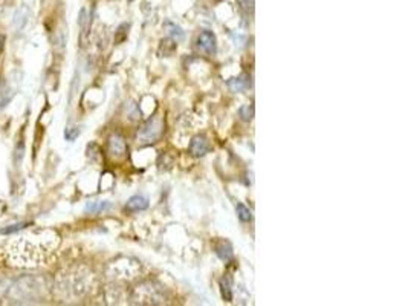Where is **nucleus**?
Segmentation results:
<instances>
[{"mask_svg":"<svg viewBox=\"0 0 408 306\" xmlns=\"http://www.w3.org/2000/svg\"><path fill=\"white\" fill-rule=\"evenodd\" d=\"M250 86H251V81L248 80V75H240V77L228 80V88L232 92H244Z\"/></svg>","mask_w":408,"mask_h":306,"instance_id":"7","label":"nucleus"},{"mask_svg":"<svg viewBox=\"0 0 408 306\" xmlns=\"http://www.w3.org/2000/svg\"><path fill=\"white\" fill-rule=\"evenodd\" d=\"M220 291H222V297L226 301L232 300V279L230 275H225L220 279Z\"/></svg>","mask_w":408,"mask_h":306,"instance_id":"10","label":"nucleus"},{"mask_svg":"<svg viewBox=\"0 0 408 306\" xmlns=\"http://www.w3.org/2000/svg\"><path fill=\"white\" fill-rule=\"evenodd\" d=\"M216 254H217V257H219L220 260H224V262L231 260L232 254H234L232 245L228 240H220L219 243L216 245Z\"/></svg>","mask_w":408,"mask_h":306,"instance_id":"8","label":"nucleus"},{"mask_svg":"<svg viewBox=\"0 0 408 306\" xmlns=\"http://www.w3.org/2000/svg\"><path fill=\"white\" fill-rule=\"evenodd\" d=\"M198 49L205 55H214L217 52V40L212 31H202L198 37Z\"/></svg>","mask_w":408,"mask_h":306,"instance_id":"3","label":"nucleus"},{"mask_svg":"<svg viewBox=\"0 0 408 306\" xmlns=\"http://www.w3.org/2000/svg\"><path fill=\"white\" fill-rule=\"evenodd\" d=\"M31 225V222H17V224H11L8 227H4V228H0V234H14L17 231H22L24 230L26 227H30Z\"/></svg>","mask_w":408,"mask_h":306,"instance_id":"12","label":"nucleus"},{"mask_svg":"<svg viewBox=\"0 0 408 306\" xmlns=\"http://www.w3.org/2000/svg\"><path fill=\"white\" fill-rule=\"evenodd\" d=\"M127 150V144H126V140L118 135V133H114L110 138H108V153L112 156H122Z\"/></svg>","mask_w":408,"mask_h":306,"instance_id":"5","label":"nucleus"},{"mask_svg":"<svg viewBox=\"0 0 408 306\" xmlns=\"http://www.w3.org/2000/svg\"><path fill=\"white\" fill-rule=\"evenodd\" d=\"M128 28H130L128 23H122V25L118 28V31H116V39H115L116 43H121V42H124V40L127 39L128 31H126V30H128Z\"/></svg>","mask_w":408,"mask_h":306,"instance_id":"16","label":"nucleus"},{"mask_svg":"<svg viewBox=\"0 0 408 306\" xmlns=\"http://www.w3.org/2000/svg\"><path fill=\"white\" fill-rule=\"evenodd\" d=\"M238 114H240V117H242V120H243V121H251V120H252V117H254V107H252V106H250V104H246V106H242V107H240V110H238Z\"/></svg>","mask_w":408,"mask_h":306,"instance_id":"14","label":"nucleus"},{"mask_svg":"<svg viewBox=\"0 0 408 306\" xmlns=\"http://www.w3.org/2000/svg\"><path fill=\"white\" fill-rule=\"evenodd\" d=\"M148 198L142 196V194H134V196H132L127 204H126V211L128 213H138V211H144L148 208Z\"/></svg>","mask_w":408,"mask_h":306,"instance_id":"6","label":"nucleus"},{"mask_svg":"<svg viewBox=\"0 0 408 306\" xmlns=\"http://www.w3.org/2000/svg\"><path fill=\"white\" fill-rule=\"evenodd\" d=\"M130 2H132V0H130Z\"/></svg>","mask_w":408,"mask_h":306,"instance_id":"19","label":"nucleus"},{"mask_svg":"<svg viewBox=\"0 0 408 306\" xmlns=\"http://www.w3.org/2000/svg\"><path fill=\"white\" fill-rule=\"evenodd\" d=\"M4 46H5V36L0 34V52L4 51Z\"/></svg>","mask_w":408,"mask_h":306,"instance_id":"18","label":"nucleus"},{"mask_svg":"<svg viewBox=\"0 0 408 306\" xmlns=\"http://www.w3.org/2000/svg\"><path fill=\"white\" fill-rule=\"evenodd\" d=\"M114 205L108 202V201H90L86 204L84 210L86 213H90V214H98V213H104L107 210H110Z\"/></svg>","mask_w":408,"mask_h":306,"instance_id":"9","label":"nucleus"},{"mask_svg":"<svg viewBox=\"0 0 408 306\" xmlns=\"http://www.w3.org/2000/svg\"><path fill=\"white\" fill-rule=\"evenodd\" d=\"M166 26L168 28V34H170L176 42H179V40L184 39L185 34H184V31H182V28H180V26H178V25H174V23H172V22H167Z\"/></svg>","mask_w":408,"mask_h":306,"instance_id":"13","label":"nucleus"},{"mask_svg":"<svg viewBox=\"0 0 408 306\" xmlns=\"http://www.w3.org/2000/svg\"><path fill=\"white\" fill-rule=\"evenodd\" d=\"M236 211H237V217L242 220V222H251L252 220V211L242 202H238L236 205Z\"/></svg>","mask_w":408,"mask_h":306,"instance_id":"11","label":"nucleus"},{"mask_svg":"<svg viewBox=\"0 0 408 306\" xmlns=\"http://www.w3.org/2000/svg\"><path fill=\"white\" fill-rule=\"evenodd\" d=\"M78 135H80V129L78 127H68L64 130V138H66L68 141H74Z\"/></svg>","mask_w":408,"mask_h":306,"instance_id":"17","label":"nucleus"},{"mask_svg":"<svg viewBox=\"0 0 408 306\" xmlns=\"http://www.w3.org/2000/svg\"><path fill=\"white\" fill-rule=\"evenodd\" d=\"M52 234V231H40L38 234V242L31 243L30 236L28 237H18L16 242H12L10 245V260L12 262L11 265H17V266H32L37 265L42 260V256L44 251H40L42 245L49 242V236Z\"/></svg>","mask_w":408,"mask_h":306,"instance_id":"1","label":"nucleus"},{"mask_svg":"<svg viewBox=\"0 0 408 306\" xmlns=\"http://www.w3.org/2000/svg\"><path fill=\"white\" fill-rule=\"evenodd\" d=\"M210 149H211V146L206 140V136H204V135H196L192 140V143H190V153H192L193 156H198V158L205 156L210 152Z\"/></svg>","mask_w":408,"mask_h":306,"instance_id":"4","label":"nucleus"},{"mask_svg":"<svg viewBox=\"0 0 408 306\" xmlns=\"http://www.w3.org/2000/svg\"><path fill=\"white\" fill-rule=\"evenodd\" d=\"M23 156H24V143H23V140H20V141L17 143L16 149H14V161H16L17 165H20Z\"/></svg>","mask_w":408,"mask_h":306,"instance_id":"15","label":"nucleus"},{"mask_svg":"<svg viewBox=\"0 0 408 306\" xmlns=\"http://www.w3.org/2000/svg\"><path fill=\"white\" fill-rule=\"evenodd\" d=\"M162 135H164V120L160 115H154L142 126L136 140L140 144H152L156 143Z\"/></svg>","mask_w":408,"mask_h":306,"instance_id":"2","label":"nucleus"}]
</instances>
